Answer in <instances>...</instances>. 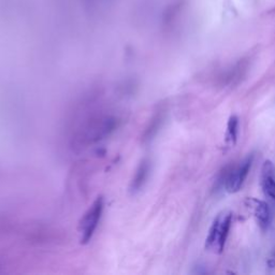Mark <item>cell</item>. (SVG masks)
Returning a JSON list of instances; mask_svg holds the SVG:
<instances>
[{"label": "cell", "mask_w": 275, "mask_h": 275, "mask_svg": "<svg viewBox=\"0 0 275 275\" xmlns=\"http://www.w3.org/2000/svg\"><path fill=\"white\" fill-rule=\"evenodd\" d=\"M275 168L271 160H265L261 168V177H260V184H261L264 195L275 199Z\"/></svg>", "instance_id": "5b68a950"}, {"label": "cell", "mask_w": 275, "mask_h": 275, "mask_svg": "<svg viewBox=\"0 0 275 275\" xmlns=\"http://www.w3.org/2000/svg\"><path fill=\"white\" fill-rule=\"evenodd\" d=\"M254 155H249L235 169H232L225 178V188L229 194H235L242 187L251 166Z\"/></svg>", "instance_id": "3957f363"}, {"label": "cell", "mask_w": 275, "mask_h": 275, "mask_svg": "<svg viewBox=\"0 0 275 275\" xmlns=\"http://www.w3.org/2000/svg\"><path fill=\"white\" fill-rule=\"evenodd\" d=\"M232 222V213H220L218 214L210 228L209 234L205 240V249H213L216 254H221L224 251L226 240L229 234L230 227Z\"/></svg>", "instance_id": "6da1fadb"}, {"label": "cell", "mask_w": 275, "mask_h": 275, "mask_svg": "<svg viewBox=\"0 0 275 275\" xmlns=\"http://www.w3.org/2000/svg\"><path fill=\"white\" fill-rule=\"evenodd\" d=\"M148 163L146 161H143L141 163L138 171L135 180L132 182V188H135V190H138L141 186H142V183L145 182L146 176H147V172H148Z\"/></svg>", "instance_id": "52a82bcc"}, {"label": "cell", "mask_w": 275, "mask_h": 275, "mask_svg": "<svg viewBox=\"0 0 275 275\" xmlns=\"http://www.w3.org/2000/svg\"><path fill=\"white\" fill-rule=\"evenodd\" d=\"M245 205L249 210H251L260 229L264 231V230L269 228L271 221V212L266 202L255 198H246V200H245Z\"/></svg>", "instance_id": "277c9868"}, {"label": "cell", "mask_w": 275, "mask_h": 275, "mask_svg": "<svg viewBox=\"0 0 275 275\" xmlns=\"http://www.w3.org/2000/svg\"><path fill=\"white\" fill-rule=\"evenodd\" d=\"M103 211V199L98 198L94 204L91 206V209L87 211L84 215L83 219L81 221L80 231L82 233V242L87 243L92 239L94 232L98 227L100 217Z\"/></svg>", "instance_id": "7a4b0ae2"}, {"label": "cell", "mask_w": 275, "mask_h": 275, "mask_svg": "<svg viewBox=\"0 0 275 275\" xmlns=\"http://www.w3.org/2000/svg\"><path fill=\"white\" fill-rule=\"evenodd\" d=\"M266 263H267V266L271 267V269H274V267H275V258H270L266 261Z\"/></svg>", "instance_id": "ba28073f"}, {"label": "cell", "mask_w": 275, "mask_h": 275, "mask_svg": "<svg viewBox=\"0 0 275 275\" xmlns=\"http://www.w3.org/2000/svg\"><path fill=\"white\" fill-rule=\"evenodd\" d=\"M237 126H239V117L236 115H231L229 117L227 123V130H226V143L230 145H235L237 140Z\"/></svg>", "instance_id": "8992f818"}]
</instances>
